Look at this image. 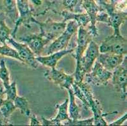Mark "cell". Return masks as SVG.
Instances as JSON below:
<instances>
[{"label":"cell","mask_w":127,"mask_h":126,"mask_svg":"<svg viewBox=\"0 0 127 126\" xmlns=\"http://www.w3.org/2000/svg\"><path fill=\"white\" fill-rule=\"evenodd\" d=\"M99 54V46L95 42L91 40L80 60L77 62L75 71L73 74L75 81L82 82L84 81L85 75L91 72Z\"/></svg>","instance_id":"obj_1"},{"label":"cell","mask_w":127,"mask_h":126,"mask_svg":"<svg viewBox=\"0 0 127 126\" xmlns=\"http://www.w3.org/2000/svg\"><path fill=\"white\" fill-rule=\"evenodd\" d=\"M125 56H127V55L115 53H100L97 60L104 68L112 72L122 64Z\"/></svg>","instance_id":"obj_13"},{"label":"cell","mask_w":127,"mask_h":126,"mask_svg":"<svg viewBox=\"0 0 127 126\" xmlns=\"http://www.w3.org/2000/svg\"><path fill=\"white\" fill-rule=\"evenodd\" d=\"M29 1H31L32 3H33L34 5H36V6L41 5L42 3V0H29Z\"/></svg>","instance_id":"obj_34"},{"label":"cell","mask_w":127,"mask_h":126,"mask_svg":"<svg viewBox=\"0 0 127 126\" xmlns=\"http://www.w3.org/2000/svg\"><path fill=\"white\" fill-rule=\"evenodd\" d=\"M20 41L26 44L35 55H42L46 47L51 41L44 37L41 33L25 35L20 39Z\"/></svg>","instance_id":"obj_10"},{"label":"cell","mask_w":127,"mask_h":126,"mask_svg":"<svg viewBox=\"0 0 127 126\" xmlns=\"http://www.w3.org/2000/svg\"><path fill=\"white\" fill-rule=\"evenodd\" d=\"M73 52H74V49H68V50L67 49H64V50L52 53V54L45 55V56L39 55L35 58H36V60L38 61L39 64L51 68H55L58 62L62 57H64V55L72 53Z\"/></svg>","instance_id":"obj_15"},{"label":"cell","mask_w":127,"mask_h":126,"mask_svg":"<svg viewBox=\"0 0 127 126\" xmlns=\"http://www.w3.org/2000/svg\"><path fill=\"white\" fill-rule=\"evenodd\" d=\"M34 22L39 25L41 30L40 33L51 42L58 37L64 32L67 24L64 22H56L51 20H48L45 22H39L34 20Z\"/></svg>","instance_id":"obj_6"},{"label":"cell","mask_w":127,"mask_h":126,"mask_svg":"<svg viewBox=\"0 0 127 126\" xmlns=\"http://www.w3.org/2000/svg\"><path fill=\"white\" fill-rule=\"evenodd\" d=\"M108 14L109 17L108 25L113 28V33L120 34V26L127 20V11L118 10L116 8L114 11Z\"/></svg>","instance_id":"obj_16"},{"label":"cell","mask_w":127,"mask_h":126,"mask_svg":"<svg viewBox=\"0 0 127 126\" xmlns=\"http://www.w3.org/2000/svg\"><path fill=\"white\" fill-rule=\"evenodd\" d=\"M94 124V118L92 117L91 119H88L86 120H82L80 121L78 120H71L64 122V126H92Z\"/></svg>","instance_id":"obj_28"},{"label":"cell","mask_w":127,"mask_h":126,"mask_svg":"<svg viewBox=\"0 0 127 126\" xmlns=\"http://www.w3.org/2000/svg\"><path fill=\"white\" fill-rule=\"evenodd\" d=\"M69 99H66L62 104L56 105L58 109L57 115L51 120L46 119L42 117V125L43 126H62L63 122L71 119L68 114Z\"/></svg>","instance_id":"obj_14"},{"label":"cell","mask_w":127,"mask_h":126,"mask_svg":"<svg viewBox=\"0 0 127 126\" xmlns=\"http://www.w3.org/2000/svg\"><path fill=\"white\" fill-rule=\"evenodd\" d=\"M100 53L110 52L122 55H127V40L121 33L115 34L106 38L99 46Z\"/></svg>","instance_id":"obj_4"},{"label":"cell","mask_w":127,"mask_h":126,"mask_svg":"<svg viewBox=\"0 0 127 126\" xmlns=\"http://www.w3.org/2000/svg\"><path fill=\"white\" fill-rule=\"evenodd\" d=\"M63 4L66 10L75 13V8L78 5H82V0H63Z\"/></svg>","instance_id":"obj_29"},{"label":"cell","mask_w":127,"mask_h":126,"mask_svg":"<svg viewBox=\"0 0 127 126\" xmlns=\"http://www.w3.org/2000/svg\"><path fill=\"white\" fill-rule=\"evenodd\" d=\"M0 54L6 57L15 59L22 62L21 59L20 58L17 50L15 49L10 47L6 43L2 46H0Z\"/></svg>","instance_id":"obj_24"},{"label":"cell","mask_w":127,"mask_h":126,"mask_svg":"<svg viewBox=\"0 0 127 126\" xmlns=\"http://www.w3.org/2000/svg\"><path fill=\"white\" fill-rule=\"evenodd\" d=\"M5 95V93H4V90H3V88H0V106L1 105L2 103L4 101V97Z\"/></svg>","instance_id":"obj_33"},{"label":"cell","mask_w":127,"mask_h":126,"mask_svg":"<svg viewBox=\"0 0 127 126\" xmlns=\"http://www.w3.org/2000/svg\"><path fill=\"white\" fill-rule=\"evenodd\" d=\"M112 82L116 92L121 94V98L124 100L127 97V56H125L121 65L112 72Z\"/></svg>","instance_id":"obj_7"},{"label":"cell","mask_w":127,"mask_h":126,"mask_svg":"<svg viewBox=\"0 0 127 126\" xmlns=\"http://www.w3.org/2000/svg\"><path fill=\"white\" fill-rule=\"evenodd\" d=\"M6 125H12V124L10 122L9 119L6 118L0 112V126H6Z\"/></svg>","instance_id":"obj_31"},{"label":"cell","mask_w":127,"mask_h":126,"mask_svg":"<svg viewBox=\"0 0 127 126\" xmlns=\"http://www.w3.org/2000/svg\"><path fill=\"white\" fill-rule=\"evenodd\" d=\"M77 85L80 86L85 95L87 102L88 103L89 108H91L94 114V124L95 126H107L108 124L104 119L103 117L107 114H104L102 113V110L101 108V105L99 101L94 97L92 92L91 91L89 84L87 83H84V81L82 82H76Z\"/></svg>","instance_id":"obj_2"},{"label":"cell","mask_w":127,"mask_h":126,"mask_svg":"<svg viewBox=\"0 0 127 126\" xmlns=\"http://www.w3.org/2000/svg\"><path fill=\"white\" fill-rule=\"evenodd\" d=\"M11 30L5 23V17L3 13H0V43L2 45L6 43V40L11 35Z\"/></svg>","instance_id":"obj_20"},{"label":"cell","mask_w":127,"mask_h":126,"mask_svg":"<svg viewBox=\"0 0 127 126\" xmlns=\"http://www.w3.org/2000/svg\"><path fill=\"white\" fill-rule=\"evenodd\" d=\"M82 6L91 19V24L87 30L93 37L97 36L98 32L95 24L97 15L101 10V8L95 0H82Z\"/></svg>","instance_id":"obj_11"},{"label":"cell","mask_w":127,"mask_h":126,"mask_svg":"<svg viewBox=\"0 0 127 126\" xmlns=\"http://www.w3.org/2000/svg\"><path fill=\"white\" fill-rule=\"evenodd\" d=\"M17 108L13 101L7 99H5L1 105L0 106V112L7 119H9L10 115Z\"/></svg>","instance_id":"obj_22"},{"label":"cell","mask_w":127,"mask_h":126,"mask_svg":"<svg viewBox=\"0 0 127 126\" xmlns=\"http://www.w3.org/2000/svg\"><path fill=\"white\" fill-rule=\"evenodd\" d=\"M101 9L106 11L107 13L116 9V0H95Z\"/></svg>","instance_id":"obj_25"},{"label":"cell","mask_w":127,"mask_h":126,"mask_svg":"<svg viewBox=\"0 0 127 126\" xmlns=\"http://www.w3.org/2000/svg\"><path fill=\"white\" fill-rule=\"evenodd\" d=\"M66 24V29L64 32L60 35L58 37L53 40L46 50V54L47 55L56 52L60 50H64L67 47L70 39L72 36L77 32L78 25L75 20H69Z\"/></svg>","instance_id":"obj_3"},{"label":"cell","mask_w":127,"mask_h":126,"mask_svg":"<svg viewBox=\"0 0 127 126\" xmlns=\"http://www.w3.org/2000/svg\"><path fill=\"white\" fill-rule=\"evenodd\" d=\"M44 76L55 85L67 90L72 87V85L75 82L73 75H67L62 70H58L56 68H51L50 70L46 71L44 73Z\"/></svg>","instance_id":"obj_9"},{"label":"cell","mask_w":127,"mask_h":126,"mask_svg":"<svg viewBox=\"0 0 127 126\" xmlns=\"http://www.w3.org/2000/svg\"><path fill=\"white\" fill-rule=\"evenodd\" d=\"M3 3L6 15L15 25L19 18V12L16 0H3Z\"/></svg>","instance_id":"obj_18"},{"label":"cell","mask_w":127,"mask_h":126,"mask_svg":"<svg viewBox=\"0 0 127 126\" xmlns=\"http://www.w3.org/2000/svg\"><path fill=\"white\" fill-rule=\"evenodd\" d=\"M127 112H126L125 114L122 117L119 118L118 120L111 122V123L109 124L108 125H109V126H121V125L123 124V122H124L125 121H127Z\"/></svg>","instance_id":"obj_30"},{"label":"cell","mask_w":127,"mask_h":126,"mask_svg":"<svg viewBox=\"0 0 127 126\" xmlns=\"http://www.w3.org/2000/svg\"><path fill=\"white\" fill-rule=\"evenodd\" d=\"M6 42L11 44L17 50L22 63L27 64L34 69H36L39 66V63L36 60L35 54L26 44L18 42L12 37L8 38Z\"/></svg>","instance_id":"obj_8"},{"label":"cell","mask_w":127,"mask_h":126,"mask_svg":"<svg viewBox=\"0 0 127 126\" xmlns=\"http://www.w3.org/2000/svg\"><path fill=\"white\" fill-rule=\"evenodd\" d=\"M16 108H18L21 113L27 117L31 115V110L29 108L28 100L24 97H20L17 95L15 100H13Z\"/></svg>","instance_id":"obj_21"},{"label":"cell","mask_w":127,"mask_h":126,"mask_svg":"<svg viewBox=\"0 0 127 126\" xmlns=\"http://www.w3.org/2000/svg\"><path fill=\"white\" fill-rule=\"evenodd\" d=\"M40 124H41L40 122L38 121V119H37V117L35 115H32V116H31V123H30L31 126H35V125H38L39 126Z\"/></svg>","instance_id":"obj_32"},{"label":"cell","mask_w":127,"mask_h":126,"mask_svg":"<svg viewBox=\"0 0 127 126\" xmlns=\"http://www.w3.org/2000/svg\"><path fill=\"white\" fill-rule=\"evenodd\" d=\"M69 93L68 101V114L69 117L71 120H78L80 118L79 107L76 103L75 96L72 87L68 90Z\"/></svg>","instance_id":"obj_19"},{"label":"cell","mask_w":127,"mask_h":126,"mask_svg":"<svg viewBox=\"0 0 127 126\" xmlns=\"http://www.w3.org/2000/svg\"><path fill=\"white\" fill-rule=\"evenodd\" d=\"M78 35H77V46L74 49L75 54L73 57L76 59L77 62L80 60L87 47L89 44L91 40H92V36L87 29L82 26H78Z\"/></svg>","instance_id":"obj_12"},{"label":"cell","mask_w":127,"mask_h":126,"mask_svg":"<svg viewBox=\"0 0 127 126\" xmlns=\"http://www.w3.org/2000/svg\"><path fill=\"white\" fill-rule=\"evenodd\" d=\"M0 79L3 82L4 88L10 84V73L4 59L0 61Z\"/></svg>","instance_id":"obj_23"},{"label":"cell","mask_w":127,"mask_h":126,"mask_svg":"<svg viewBox=\"0 0 127 126\" xmlns=\"http://www.w3.org/2000/svg\"><path fill=\"white\" fill-rule=\"evenodd\" d=\"M62 16L63 17L64 22L69 20H75L78 24V26L85 28L89 24H91L90 17L86 13H74L68 10H64L62 12Z\"/></svg>","instance_id":"obj_17"},{"label":"cell","mask_w":127,"mask_h":126,"mask_svg":"<svg viewBox=\"0 0 127 126\" xmlns=\"http://www.w3.org/2000/svg\"><path fill=\"white\" fill-rule=\"evenodd\" d=\"M4 93L6 95L7 100H11L13 101L16 98L17 95V83L15 81L10 83V85L6 88H4Z\"/></svg>","instance_id":"obj_26"},{"label":"cell","mask_w":127,"mask_h":126,"mask_svg":"<svg viewBox=\"0 0 127 126\" xmlns=\"http://www.w3.org/2000/svg\"><path fill=\"white\" fill-rule=\"evenodd\" d=\"M72 89L73 91V93H74L75 96L77 97L78 99H79L80 100H81L82 102L84 104L85 108H86V109H89L88 103L87 102L85 95H84V92H83V91L82 90V89L80 88V86L75 83V81L74 83L72 85Z\"/></svg>","instance_id":"obj_27"},{"label":"cell","mask_w":127,"mask_h":126,"mask_svg":"<svg viewBox=\"0 0 127 126\" xmlns=\"http://www.w3.org/2000/svg\"><path fill=\"white\" fill-rule=\"evenodd\" d=\"M113 73L104 68L97 60L95 61L91 72L85 75L86 83L95 86L108 85L111 79Z\"/></svg>","instance_id":"obj_5"}]
</instances>
